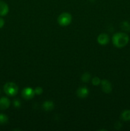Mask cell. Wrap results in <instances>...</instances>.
<instances>
[{"label": "cell", "mask_w": 130, "mask_h": 131, "mask_svg": "<svg viewBox=\"0 0 130 131\" xmlns=\"http://www.w3.org/2000/svg\"><path fill=\"white\" fill-rule=\"evenodd\" d=\"M129 38L127 34L122 32H119L113 35L112 37V43L115 47L122 48L128 43Z\"/></svg>", "instance_id": "6da1fadb"}, {"label": "cell", "mask_w": 130, "mask_h": 131, "mask_svg": "<svg viewBox=\"0 0 130 131\" xmlns=\"http://www.w3.org/2000/svg\"><path fill=\"white\" fill-rule=\"evenodd\" d=\"M4 92H5L7 95L15 96L17 94L19 88L15 83H12V82H9V83H6L4 86Z\"/></svg>", "instance_id": "7a4b0ae2"}, {"label": "cell", "mask_w": 130, "mask_h": 131, "mask_svg": "<svg viewBox=\"0 0 130 131\" xmlns=\"http://www.w3.org/2000/svg\"><path fill=\"white\" fill-rule=\"evenodd\" d=\"M72 20V17L71 14L68 12L62 13L57 18V22L59 24L62 26H68Z\"/></svg>", "instance_id": "3957f363"}, {"label": "cell", "mask_w": 130, "mask_h": 131, "mask_svg": "<svg viewBox=\"0 0 130 131\" xmlns=\"http://www.w3.org/2000/svg\"><path fill=\"white\" fill-rule=\"evenodd\" d=\"M34 94L35 93H34V90L29 87H27L22 91V96L25 100H30L33 99L34 97Z\"/></svg>", "instance_id": "277c9868"}, {"label": "cell", "mask_w": 130, "mask_h": 131, "mask_svg": "<svg viewBox=\"0 0 130 131\" xmlns=\"http://www.w3.org/2000/svg\"><path fill=\"white\" fill-rule=\"evenodd\" d=\"M101 89L103 92L105 93H110L112 92V84L107 79H103L101 81Z\"/></svg>", "instance_id": "5b68a950"}, {"label": "cell", "mask_w": 130, "mask_h": 131, "mask_svg": "<svg viewBox=\"0 0 130 131\" xmlns=\"http://www.w3.org/2000/svg\"><path fill=\"white\" fill-rule=\"evenodd\" d=\"M89 90L85 86L80 87V88H78L76 92L77 97L81 99H84L87 97L88 95H89Z\"/></svg>", "instance_id": "8992f818"}, {"label": "cell", "mask_w": 130, "mask_h": 131, "mask_svg": "<svg viewBox=\"0 0 130 131\" xmlns=\"http://www.w3.org/2000/svg\"><path fill=\"white\" fill-rule=\"evenodd\" d=\"M98 42L101 46H105L108 44V43L110 41V38L108 35L106 33H101L99 35L97 38Z\"/></svg>", "instance_id": "52a82bcc"}, {"label": "cell", "mask_w": 130, "mask_h": 131, "mask_svg": "<svg viewBox=\"0 0 130 131\" xmlns=\"http://www.w3.org/2000/svg\"><path fill=\"white\" fill-rule=\"evenodd\" d=\"M9 12V7L3 1L0 0V16H5Z\"/></svg>", "instance_id": "ba28073f"}, {"label": "cell", "mask_w": 130, "mask_h": 131, "mask_svg": "<svg viewBox=\"0 0 130 131\" xmlns=\"http://www.w3.org/2000/svg\"><path fill=\"white\" fill-rule=\"evenodd\" d=\"M10 106V101L7 97H3L0 99V110H5Z\"/></svg>", "instance_id": "9c48e42d"}, {"label": "cell", "mask_w": 130, "mask_h": 131, "mask_svg": "<svg viewBox=\"0 0 130 131\" xmlns=\"http://www.w3.org/2000/svg\"><path fill=\"white\" fill-rule=\"evenodd\" d=\"M42 107L45 111H50L53 110L54 106V103L52 101H47L43 102Z\"/></svg>", "instance_id": "30bf717a"}, {"label": "cell", "mask_w": 130, "mask_h": 131, "mask_svg": "<svg viewBox=\"0 0 130 131\" xmlns=\"http://www.w3.org/2000/svg\"><path fill=\"white\" fill-rule=\"evenodd\" d=\"M121 118L123 121L128 122L130 120V110H126L122 111L121 115Z\"/></svg>", "instance_id": "8fae6325"}, {"label": "cell", "mask_w": 130, "mask_h": 131, "mask_svg": "<svg viewBox=\"0 0 130 131\" xmlns=\"http://www.w3.org/2000/svg\"><path fill=\"white\" fill-rule=\"evenodd\" d=\"M121 28L122 30L125 31H130V23L128 21H122L121 23Z\"/></svg>", "instance_id": "7c38bea8"}, {"label": "cell", "mask_w": 130, "mask_h": 131, "mask_svg": "<svg viewBox=\"0 0 130 131\" xmlns=\"http://www.w3.org/2000/svg\"><path fill=\"white\" fill-rule=\"evenodd\" d=\"M90 79V74L89 72H85L82 74L81 77V79L84 83H87Z\"/></svg>", "instance_id": "4fadbf2b"}, {"label": "cell", "mask_w": 130, "mask_h": 131, "mask_svg": "<svg viewBox=\"0 0 130 131\" xmlns=\"http://www.w3.org/2000/svg\"><path fill=\"white\" fill-rule=\"evenodd\" d=\"M8 121V118L6 115L0 113V124H5Z\"/></svg>", "instance_id": "5bb4252c"}, {"label": "cell", "mask_w": 130, "mask_h": 131, "mask_svg": "<svg viewBox=\"0 0 130 131\" xmlns=\"http://www.w3.org/2000/svg\"><path fill=\"white\" fill-rule=\"evenodd\" d=\"M92 83H93V85L98 86L99 84H101V79L98 77H94L92 79Z\"/></svg>", "instance_id": "9a60e30c"}, {"label": "cell", "mask_w": 130, "mask_h": 131, "mask_svg": "<svg viewBox=\"0 0 130 131\" xmlns=\"http://www.w3.org/2000/svg\"><path fill=\"white\" fill-rule=\"evenodd\" d=\"M34 91L35 94L36 95H41L42 93H43V89L40 86L36 87V88L34 90Z\"/></svg>", "instance_id": "2e32d148"}, {"label": "cell", "mask_w": 130, "mask_h": 131, "mask_svg": "<svg viewBox=\"0 0 130 131\" xmlns=\"http://www.w3.org/2000/svg\"><path fill=\"white\" fill-rule=\"evenodd\" d=\"M14 107H17V108L18 107H20V106H21V102H20V101L18 99L14 100Z\"/></svg>", "instance_id": "e0dca14e"}, {"label": "cell", "mask_w": 130, "mask_h": 131, "mask_svg": "<svg viewBox=\"0 0 130 131\" xmlns=\"http://www.w3.org/2000/svg\"><path fill=\"white\" fill-rule=\"evenodd\" d=\"M121 127H122V124L120 122H117L115 123V128L117 130H119Z\"/></svg>", "instance_id": "ac0fdd59"}, {"label": "cell", "mask_w": 130, "mask_h": 131, "mask_svg": "<svg viewBox=\"0 0 130 131\" xmlns=\"http://www.w3.org/2000/svg\"><path fill=\"white\" fill-rule=\"evenodd\" d=\"M4 24H5V20H3V19L0 17V28H2L3 27Z\"/></svg>", "instance_id": "d6986e66"}, {"label": "cell", "mask_w": 130, "mask_h": 131, "mask_svg": "<svg viewBox=\"0 0 130 131\" xmlns=\"http://www.w3.org/2000/svg\"><path fill=\"white\" fill-rule=\"evenodd\" d=\"M89 1H91V2H93V1H95V0H89Z\"/></svg>", "instance_id": "ffe728a7"}, {"label": "cell", "mask_w": 130, "mask_h": 131, "mask_svg": "<svg viewBox=\"0 0 130 131\" xmlns=\"http://www.w3.org/2000/svg\"><path fill=\"white\" fill-rule=\"evenodd\" d=\"M0 94H1V91H0Z\"/></svg>", "instance_id": "44dd1931"}]
</instances>
